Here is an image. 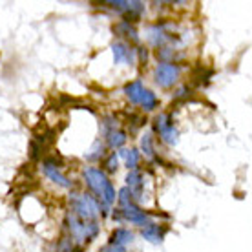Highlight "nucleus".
Listing matches in <instances>:
<instances>
[{"instance_id": "nucleus-1", "label": "nucleus", "mask_w": 252, "mask_h": 252, "mask_svg": "<svg viewBox=\"0 0 252 252\" xmlns=\"http://www.w3.org/2000/svg\"><path fill=\"white\" fill-rule=\"evenodd\" d=\"M84 181H86L88 189L97 197V201H101V205L104 208H110L115 203V197H117L115 189L112 181L108 179V176L104 174V170L95 168V166L84 168Z\"/></svg>"}, {"instance_id": "nucleus-2", "label": "nucleus", "mask_w": 252, "mask_h": 252, "mask_svg": "<svg viewBox=\"0 0 252 252\" xmlns=\"http://www.w3.org/2000/svg\"><path fill=\"white\" fill-rule=\"evenodd\" d=\"M66 227L69 230V236L75 245L82 249L84 245H88L99 236V221H86L81 220L79 216H75L71 210L66 214Z\"/></svg>"}, {"instance_id": "nucleus-3", "label": "nucleus", "mask_w": 252, "mask_h": 252, "mask_svg": "<svg viewBox=\"0 0 252 252\" xmlns=\"http://www.w3.org/2000/svg\"><path fill=\"white\" fill-rule=\"evenodd\" d=\"M125 95L128 97V101L132 102V104L141 106L145 112H152V110H156L158 104H159V99L156 97V94L150 92L148 88H145L141 81L128 82V84L125 86Z\"/></svg>"}, {"instance_id": "nucleus-4", "label": "nucleus", "mask_w": 252, "mask_h": 252, "mask_svg": "<svg viewBox=\"0 0 252 252\" xmlns=\"http://www.w3.org/2000/svg\"><path fill=\"white\" fill-rule=\"evenodd\" d=\"M69 210L81 220L86 221H99L101 207L94 195L90 194H73L69 197Z\"/></svg>"}, {"instance_id": "nucleus-5", "label": "nucleus", "mask_w": 252, "mask_h": 252, "mask_svg": "<svg viewBox=\"0 0 252 252\" xmlns=\"http://www.w3.org/2000/svg\"><path fill=\"white\" fill-rule=\"evenodd\" d=\"M110 9L119 13L125 19V22H137L143 13H145V4L139 0H112V2H104Z\"/></svg>"}, {"instance_id": "nucleus-6", "label": "nucleus", "mask_w": 252, "mask_h": 252, "mask_svg": "<svg viewBox=\"0 0 252 252\" xmlns=\"http://www.w3.org/2000/svg\"><path fill=\"white\" fill-rule=\"evenodd\" d=\"M114 218H117V220L130 221V223L137 225V227H146V225L150 223V214L139 207L133 199H132V201L125 203V205H121L119 210H117V212H114Z\"/></svg>"}, {"instance_id": "nucleus-7", "label": "nucleus", "mask_w": 252, "mask_h": 252, "mask_svg": "<svg viewBox=\"0 0 252 252\" xmlns=\"http://www.w3.org/2000/svg\"><path fill=\"white\" fill-rule=\"evenodd\" d=\"M154 128L159 133V137H161L163 143H166V145L170 146L179 143V132H177V128L174 126V119H172L170 114H159L154 119Z\"/></svg>"}, {"instance_id": "nucleus-8", "label": "nucleus", "mask_w": 252, "mask_h": 252, "mask_svg": "<svg viewBox=\"0 0 252 252\" xmlns=\"http://www.w3.org/2000/svg\"><path fill=\"white\" fill-rule=\"evenodd\" d=\"M181 77V66L177 63H161L154 71V79L161 88H172Z\"/></svg>"}, {"instance_id": "nucleus-9", "label": "nucleus", "mask_w": 252, "mask_h": 252, "mask_svg": "<svg viewBox=\"0 0 252 252\" xmlns=\"http://www.w3.org/2000/svg\"><path fill=\"white\" fill-rule=\"evenodd\" d=\"M119 121L115 119L114 115H106L102 121V130H104V139H106V145L110 148H121L126 143V132L121 130Z\"/></svg>"}, {"instance_id": "nucleus-10", "label": "nucleus", "mask_w": 252, "mask_h": 252, "mask_svg": "<svg viewBox=\"0 0 252 252\" xmlns=\"http://www.w3.org/2000/svg\"><path fill=\"white\" fill-rule=\"evenodd\" d=\"M42 172H44V176L48 177L50 181L57 183L59 187H63V189H69V187H71V181L64 176L63 170H61V166H59L55 161H51V159L42 161Z\"/></svg>"}, {"instance_id": "nucleus-11", "label": "nucleus", "mask_w": 252, "mask_h": 252, "mask_svg": "<svg viewBox=\"0 0 252 252\" xmlns=\"http://www.w3.org/2000/svg\"><path fill=\"white\" fill-rule=\"evenodd\" d=\"M112 51H114L115 64L126 63V64H130V66L135 64L137 53H135V50L132 48V44H128V42H115V44L112 46Z\"/></svg>"}, {"instance_id": "nucleus-12", "label": "nucleus", "mask_w": 252, "mask_h": 252, "mask_svg": "<svg viewBox=\"0 0 252 252\" xmlns=\"http://www.w3.org/2000/svg\"><path fill=\"white\" fill-rule=\"evenodd\" d=\"M168 232V228L163 227V225H158V223H148L146 227H143L141 230V236L145 238L146 241H150V243H163L164 236Z\"/></svg>"}, {"instance_id": "nucleus-13", "label": "nucleus", "mask_w": 252, "mask_h": 252, "mask_svg": "<svg viewBox=\"0 0 252 252\" xmlns=\"http://www.w3.org/2000/svg\"><path fill=\"white\" fill-rule=\"evenodd\" d=\"M126 189L132 192L133 199H141L143 197V187H145V177L139 170H130L126 176Z\"/></svg>"}, {"instance_id": "nucleus-14", "label": "nucleus", "mask_w": 252, "mask_h": 252, "mask_svg": "<svg viewBox=\"0 0 252 252\" xmlns=\"http://www.w3.org/2000/svg\"><path fill=\"white\" fill-rule=\"evenodd\" d=\"M114 33L115 35H119V37L126 38V40H128V44H130V42L139 44V40H141L137 30H135L130 22H125V20H121V22H117V24L114 26Z\"/></svg>"}, {"instance_id": "nucleus-15", "label": "nucleus", "mask_w": 252, "mask_h": 252, "mask_svg": "<svg viewBox=\"0 0 252 252\" xmlns=\"http://www.w3.org/2000/svg\"><path fill=\"white\" fill-rule=\"evenodd\" d=\"M132 241H133V234L128 228H117V230H114L112 238H110V243H115V245H121V247H126L128 243H132Z\"/></svg>"}, {"instance_id": "nucleus-16", "label": "nucleus", "mask_w": 252, "mask_h": 252, "mask_svg": "<svg viewBox=\"0 0 252 252\" xmlns=\"http://www.w3.org/2000/svg\"><path fill=\"white\" fill-rule=\"evenodd\" d=\"M119 154L125 158L128 170H137L139 159H141V156H139V150H135V148H130V150H121Z\"/></svg>"}, {"instance_id": "nucleus-17", "label": "nucleus", "mask_w": 252, "mask_h": 252, "mask_svg": "<svg viewBox=\"0 0 252 252\" xmlns=\"http://www.w3.org/2000/svg\"><path fill=\"white\" fill-rule=\"evenodd\" d=\"M141 148L145 152L146 158H154L156 156V148H154V139H152V133H145L143 139H141Z\"/></svg>"}, {"instance_id": "nucleus-18", "label": "nucleus", "mask_w": 252, "mask_h": 252, "mask_svg": "<svg viewBox=\"0 0 252 252\" xmlns=\"http://www.w3.org/2000/svg\"><path fill=\"white\" fill-rule=\"evenodd\" d=\"M57 252H82V249L79 245H75L71 238H63L59 241Z\"/></svg>"}, {"instance_id": "nucleus-19", "label": "nucleus", "mask_w": 252, "mask_h": 252, "mask_svg": "<svg viewBox=\"0 0 252 252\" xmlns=\"http://www.w3.org/2000/svg\"><path fill=\"white\" fill-rule=\"evenodd\" d=\"M117 164H119V161H117V154H110L106 158V161H104V170L110 172V174H114L115 170H117Z\"/></svg>"}, {"instance_id": "nucleus-20", "label": "nucleus", "mask_w": 252, "mask_h": 252, "mask_svg": "<svg viewBox=\"0 0 252 252\" xmlns=\"http://www.w3.org/2000/svg\"><path fill=\"white\" fill-rule=\"evenodd\" d=\"M101 252H126V247L115 245V243H110V241H108V245L102 247Z\"/></svg>"}, {"instance_id": "nucleus-21", "label": "nucleus", "mask_w": 252, "mask_h": 252, "mask_svg": "<svg viewBox=\"0 0 252 252\" xmlns=\"http://www.w3.org/2000/svg\"><path fill=\"white\" fill-rule=\"evenodd\" d=\"M99 145H101V143L97 141V143H95V146H94V150H92L94 154H88V156H86L90 161H95V159H101L102 158V152H99Z\"/></svg>"}]
</instances>
